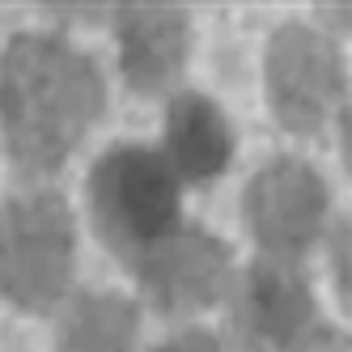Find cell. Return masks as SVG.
Instances as JSON below:
<instances>
[{"label": "cell", "mask_w": 352, "mask_h": 352, "mask_svg": "<svg viewBox=\"0 0 352 352\" xmlns=\"http://www.w3.org/2000/svg\"><path fill=\"white\" fill-rule=\"evenodd\" d=\"M94 225L123 259H140L170 230H179V179L162 153L123 144L94 166Z\"/></svg>", "instance_id": "2"}, {"label": "cell", "mask_w": 352, "mask_h": 352, "mask_svg": "<svg viewBox=\"0 0 352 352\" xmlns=\"http://www.w3.org/2000/svg\"><path fill=\"white\" fill-rule=\"evenodd\" d=\"M72 276V217L60 195H21L0 212V289L21 310L56 306Z\"/></svg>", "instance_id": "3"}, {"label": "cell", "mask_w": 352, "mask_h": 352, "mask_svg": "<svg viewBox=\"0 0 352 352\" xmlns=\"http://www.w3.org/2000/svg\"><path fill=\"white\" fill-rule=\"evenodd\" d=\"M60 352H136V310L111 293L81 297L60 327Z\"/></svg>", "instance_id": "10"}, {"label": "cell", "mask_w": 352, "mask_h": 352, "mask_svg": "<svg viewBox=\"0 0 352 352\" xmlns=\"http://www.w3.org/2000/svg\"><path fill=\"white\" fill-rule=\"evenodd\" d=\"M136 267L148 301L166 314L212 306L230 285V250L204 230H170L136 259Z\"/></svg>", "instance_id": "6"}, {"label": "cell", "mask_w": 352, "mask_h": 352, "mask_svg": "<svg viewBox=\"0 0 352 352\" xmlns=\"http://www.w3.org/2000/svg\"><path fill=\"white\" fill-rule=\"evenodd\" d=\"M314 301L285 263H255L234 297V327L250 352H293L310 331Z\"/></svg>", "instance_id": "7"}, {"label": "cell", "mask_w": 352, "mask_h": 352, "mask_svg": "<svg viewBox=\"0 0 352 352\" xmlns=\"http://www.w3.org/2000/svg\"><path fill=\"white\" fill-rule=\"evenodd\" d=\"M327 217V187L306 162H267L246 191V221L272 255H301Z\"/></svg>", "instance_id": "5"}, {"label": "cell", "mask_w": 352, "mask_h": 352, "mask_svg": "<svg viewBox=\"0 0 352 352\" xmlns=\"http://www.w3.org/2000/svg\"><path fill=\"white\" fill-rule=\"evenodd\" d=\"M119 56L132 89L153 94L174 81L187 60V13L183 9H123Z\"/></svg>", "instance_id": "8"}, {"label": "cell", "mask_w": 352, "mask_h": 352, "mask_svg": "<svg viewBox=\"0 0 352 352\" xmlns=\"http://www.w3.org/2000/svg\"><path fill=\"white\" fill-rule=\"evenodd\" d=\"M157 352H225L212 336H204V331H187V336H179V340H170V344H162Z\"/></svg>", "instance_id": "11"}, {"label": "cell", "mask_w": 352, "mask_h": 352, "mask_svg": "<svg viewBox=\"0 0 352 352\" xmlns=\"http://www.w3.org/2000/svg\"><path fill=\"white\" fill-rule=\"evenodd\" d=\"M230 123L225 115L199 94H183L174 98V107L166 115V166L174 170V179H191L204 183L230 166Z\"/></svg>", "instance_id": "9"}, {"label": "cell", "mask_w": 352, "mask_h": 352, "mask_svg": "<svg viewBox=\"0 0 352 352\" xmlns=\"http://www.w3.org/2000/svg\"><path fill=\"white\" fill-rule=\"evenodd\" d=\"M293 352H348V344L336 336V331H314V336H306Z\"/></svg>", "instance_id": "12"}, {"label": "cell", "mask_w": 352, "mask_h": 352, "mask_svg": "<svg viewBox=\"0 0 352 352\" xmlns=\"http://www.w3.org/2000/svg\"><path fill=\"white\" fill-rule=\"evenodd\" d=\"M102 111V77L60 38L21 34L0 60V128L26 170H52Z\"/></svg>", "instance_id": "1"}, {"label": "cell", "mask_w": 352, "mask_h": 352, "mask_svg": "<svg viewBox=\"0 0 352 352\" xmlns=\"http://www.w3.org/2000/svg\"><path fill=\"white\" fill-rule=\"evenodd\" d=\"M344 89L340 56L322 34L306 26H285L267 47V94L276 119L293 132H314L336 111Z\"/></svg>", "instance_id": "4"}]
</instances>
